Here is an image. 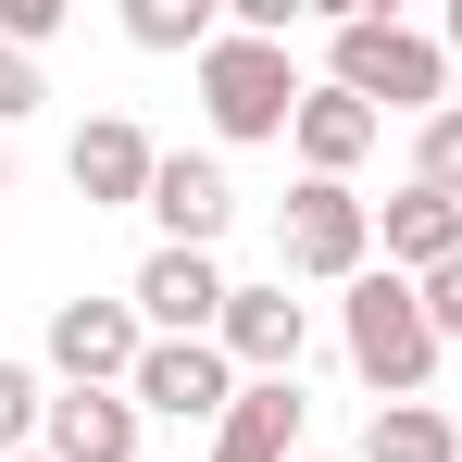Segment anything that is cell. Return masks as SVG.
Returning <instances> with one entry per match:
<instances>
[{
	"label": "cell",
	"mask_w": 462,
	"mask_h": 462,
	"mask_svg": "<svg viewBox=\"0 0 462 462\" xmlns=\"http://www.w3.org/2000/svg\"><path fill=\"white\" fill-rule=\"evenodd\" d=\"M25 113H38V63H25V51H0V125H25Z\"/></svg>",
	"instance_id": "21"
},
{
	"label": "cell",
	"mask_w": 462,
	"mask_h": 462,
	"mask_svg": "<svg viewBox=\"0 0 462 462\" xmlns=\"http://www.w3.org/2000/svg\"><path fill=\"white\" fill-rule=\"evenodd\" d=\"M412 188H438V200H462V100L412 125Z\"/></svg>",
	"instance_id": "17"
},
{
	"label": "cell",
	"mask_w": 462,
	"mask_h": 462,
	"mask_svg": "<svg viewBox=\"0 0 462 462\" xmlns=\"http://www.w3.org/2000/svg\"><path fill=\"white\" fill-rule=\"evenodd\" d=\"M125 400H138V412H175V425H226V412H237L226 337H151V363H138Z\"/></svg>",
	"instance_id": "6"
},
{
	"label": "cell",
	"mask_w": 462,
	"mask_h": 462,
	"mask_svg": "<svg viewBox=\"0 0 462 462\" xmlns=\"http://www.w3.org/2000/svg\"><path fill=\"white\" fill-rule=\"evenodd\" d=\"M138 363H151L138 300H51V375L63 387H138Z\"/></svg>",
	"instance_id": "5"
},
{
	"label": "cell",
	"mask_w": 462,
	"mask_h": 462,
	"mask_svg": "<svg viewBox=\"0 0 462 462\" xmlns=\"http://www.w3.org/2000/svg\"><path fill=\"white\" fill-rule=\"evenodd\" d=\"M275 263H288V275H325V288L375 275V200H350L337 175H300L288 213H275Z\"/></svg>",
	"instance_id": "4"
},
{
	"label": "cell",
	"mask_w": 462,
	"mask_h": 462,
	"mask_svg": "<svg viewBox=\"0 0 462 462\" xmlns=\"http://www.w3.org/2000/svg\"><path fill=\"white\" fill-rule=\"evenodd\" d=\"M226 213H237L226 162H213V151H162V175H151V226H162V250H213V237H226Z\"/></svg>",
	"instance_id": "9"
},
{
	"label": "cell",
	"mask_w": 462,
	"mask_h": 462,
	"mask_svg": "<svg viewBox=\"0 0 462 462\" xmlns=\"http://www.w3.org/2000/svg\"><path fill=\"white\" fill-rule=\"evenodd\" d=\"M288 138H300V162H312V175H337V188H350V162L387 138V113H363L350 88L325 76V88H300V125H288Z\"/></svg>",
	"instance_id": "12"
},
{
	"label": "cell",
	"mask_w": 462,
	"mask_h": 462,
	"mask_svg": "<svg viewBox=\"0 0 462 462\" xmlns=\"http://www.w3.org/2000/svg\"><path fill=\"white\" fill-rule=\"evenodd\" d=\"M300 350H312V312L288 288H237L226 300V363L237 375H300Z\"/></svg>",
	"instance_id": "11"
},
{
	"label": "cell",
	"mask_w": 462,
	"mask_h": 462,
	"mask_svg": "<svg viewBox=\"0 0 462 462\" xmlns=\"http://www.w3.org/2000/svg\"><path fill=\"white\" fill-rule=\"evenodd\" d=\"M63 175H76V200H88V213H125V200L151 213L162 151L138 138V125H125V113H100V125H76V162H63Z\"/></svg>",
	"instance_id": "8"
},
{
	"label": "cell",
	"mask_w": 462,
	"mask_h": 462,
	"mask_svg": "<svg viewBox=\"0 0 462 462\" xmlns=\"http://www.w3.org/2000/svg\"><path fill=\"white\" fill-rule=\"evenodd\" d=\"M387 237V275H438V263H462V200H438V188H400L375 213Z\"/></svg>",
	"instance_id": "14"
},
{
	"label": "cell",
	"mask_w": 462,
	"mask_h": 462,
	"mask_svg": "<svg viewBox=\"0 0 462 462\" xmlns=\"http://www.w3.org/2000/svg\"><path fill=\"white\" fill-rule=\"evenodd\" d=\"M337 337H350V375L387 387V400H425V375H438V325H425V288L412 275H350V300H337Z\"/></svg>",
	"instance_id": "1"
},
{
	"label": "cell",
	"mask_w": 462,
	"mask_h": 462,
	"mask_svg": "<svg viewBox=\"0 0 462 462\" xmlns=\"http://www.w3.org/2000/svg\"><path fill=\"white\" fill-rule=\"evenodd\" d=\"M38 412H51V400H38V375L0 350V462H25V450H38Z\"/></svg>",
	"instance_id": "18"
},
{
	"label": "cell",
	"mask_w": 462,
	"mask_h": 462,
	"mask_svg": "<svg viewBox=\"0 0 462 462\" xmlns=\"http://www.w3.org/2000/svg\"><path fill=\"white\" fill-rule=\"evenodd\" d=\"M300 450V375H250L237 412L213 425V462H288Z\"/></svg>",
	"instance_id": "13"
},
{
	"label": "cell",
	"mask_w": 462,
	"mask_h": 462,
	"mask_svg": "<svg viewBox=\"0 0 462 462\" xmlns=\"http://www.w3.org/2000/svg\"><path fill=\"white\" fill-rule=\"evenodd\" d=\"M51 38H63V0H0V51H25V63H38Z\"/></svg>",
	"instance_id": "19"
},
{
	"label": "cell",
	"mask_w": 462,
	"mask_h": 462,
	"mask_svg": "<svg viewBox=\"0 0 462 462\" xmlns=\"http://www.w3.org/2000/svg\"><path fill=\"white\" fill-rule=\"evenodd\" d=\"M450 51H462V0H450Z\"/></svg>",
	"instance_id": "22"
},
{
	"label": "cell",
	"mask_w": 462,
	"mask_h": 462,
	"mask_svg": "<svg viewBox=\"0 0 462 462\" xmlns=\"http://www.w3.org/2000/svg\"><path fill=\"white\" fill-rule=\"evenodd\" d=\"M0 188H13V162H0Z\"/></svg>",
	"instance_id": "23"
},
{
	"label": "cell",
	"mask_w": 462,
	"mask_h": 462,
	"mask_svg": "<svg viewBox=\"0 0 462 462\" xmlns=\"http://www.w3.org/2000/svg\"><path fill=\"white\" fill-rule=\"evenodd\" d=\"M363 462H462V438H450V412H425V400H375Z\"/></svg>",
	"instance_id": "15"
},
{
	"label": "cell",
	"mask_w": 462,
	"mask_h": 462,
	"mask_svg": "<svg viewBox=\"0 0 462 462\" xmlns=\"http://www.w3.org/2000/svg\"><path fill=\"white\" fill-rule=\"evenodd\" d=\"M125 300H138L151 337H226V300H237V288H226V263H213V250H151Z\"/></svg>",
	"instance_id": "7"
},
{
	"label": "cell",
	"mask_w": 462,
	"mask_h": 462,
	"mask_svg": "<svg viewBox=\"0 0 462 462\" xmlns=\"http://www.w3.org/2000/svg\"><path fill=\"white\" fill-rule=\"evenodd\" d=\"M38 450L51 462H138V400L125 387H63L38 412Z\"/></svg>",
	"instance_id": "10"
},
{
	"label": "cell",
	"mask_w": 462,
	"mask_h": 462,
	"mask_svg": "<svg viewBox=\"0 0 462 462\" xmlns=\"http://www.w3.org/2000/svg\"><path fill=\"white\" fill-rule=\"evenodd\" d=\"M25 462H51V450H25Z\"/></svg>",
	"instance_id": "24"
},
{
	"label": "cell",
	"mask_w": 462,
	"mask_h": 462,
	"mask_svg": "<svg viewBox=\"0 0 462 462\" xmlns=\"http://www.w3.org/2000/svg\"><path fill=\"white\" fill-rule=\"evenodd\" d=\"M200 113H213V138H237V151H250V138H288V125H300V63H288V51H275V38H213V51H200Z\"/></svg>",
	"instance_id": "3"
},
{
	"label": "cell",
	"mask_w": 462,
	"mask_h": 462,
	"mask_svg": "<svg viewBox=\"0 0 462 462\" xmlns=\"http://www.w3.org/2000/svg\"><path fill=\"white\" fill-rule=\"evenodd\" d=\"M125 38H138V51H188V63H200L226 25H213V0H125Z\"/></svg>",
	"instance_id": "16"
},
{
	"label": "cell",
	"mask_w": 462,
	"mask_h": 462,
	"mask_svg": "<svg viewBox=\"0 0 462 462\" xmlns=\"http://www.w3.org/2000/svg\"><path fill=\"white\" fill-rule=\"evenodd\" d=\"M412 288H425V325H438V337H462V263H438V275H412Z\"/></svg>",
	"instance_id": "20"
},
{
	"label": "cell",
	"mask_w": 462,
	"mask_h": 462,
	"mask_svg": "<svg viewBox=\"0 0 462 462\" xmlns=\"http://www.w3.org/2000/svg\"><path fill=\"white\" fill-rule=\"evenodd\" d=\"M337 88L363 113H412L425 125V113H450V51L387 25V13H337Z\"/></svg>",
	"instance_id": "2"
}]
</instances>
